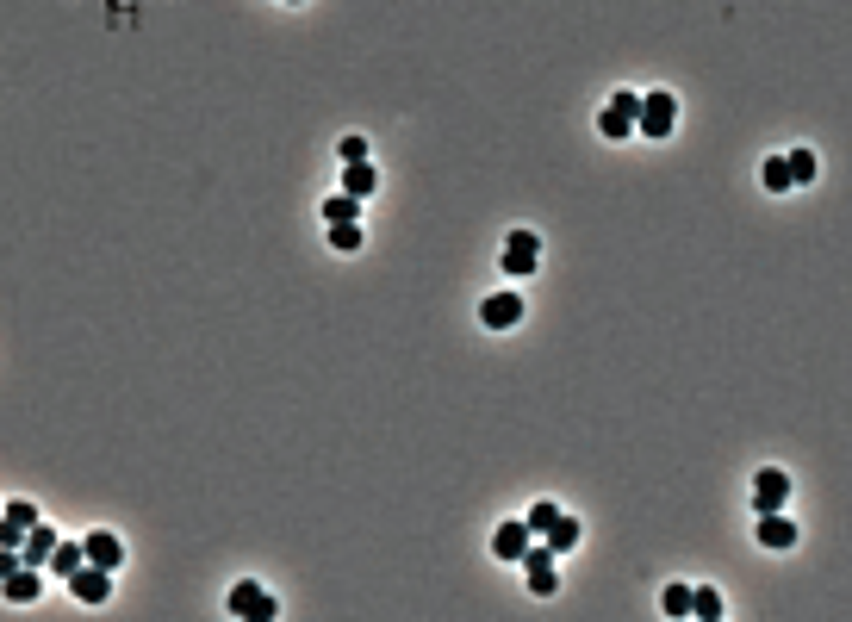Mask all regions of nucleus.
Here are the masks:
<instances>
[{
    "label": "nucleus",
    "instance_id": "nucleus-15",
    "mask_svg": "<svg viewBox=\"0 0 852 622\" xmlns=\"http://www.w3.org/2000/svg\"><path fill=\"white\" fill-rule=\"evenodd\" d=\"M579 535H585L579 517H554L548 535H542V548H548V554H566V548H579Z\"/></svg>",
    "mask_w": 852,
    "mask_h": 622
},
{
    "label": "nucleus",
    "instance_id": "nucleus-7",
    "mask_svg": "<svg viewBox=\"0 0 852 622\" xmlns=\"http://www.w3.org/2000/svg\"><path fill=\"white\" fill-rule=\"evenodd\" d=\"M535 262H542V243H535V231H510V237H504V268H510V274H535Z\"/></svg>",
    "mask_w": 852,
    "mask_h": 622
},
{
    "label": "nucleus",
    "instance_id": "nucleus-3",
    "mask_svg": "<svg viewBox=\"0 0 852 622\" xmlns=\"http://www.w3.org/2000/svg\"><path fill=\"white\" fill-rule=\"evenodd\" d=\"M69 591H75L81 604H106V598H112V573L94 567V560H81V567L69 573Z\"/></svg>",
    "mask_w": 852,
    "mask_h": 622
},
{
    "label": "nucleus",
    "instance_id": "nucleus-12",
    "mask_svg": "<svg viewBox=\"0 0 852 622\" xmlns=\"http://www.w3.org/2000/svg\"><path fill=\"white\" fill-rule=\"evenodd\" d=\"M0 591H7L13 604H32L38 591H44V567H19V573H7V579H0Z\"/></svg>",
    "mask_w": 852,
    "mask_h": 622
},
{
    "label": "nucleus",
    "instance_id": "nucleus-22",
    "mask_svg": "<svg viewBox=\"0 0 852 622\" xmlns=\"http://www.w3.org/2000/svg\"><path fill=\"white\" fill-rule=\"evenodd\" d=\"M660 610L666 616H691V585H666L660 591Z\"/></svg>",
    "mask_w": 852,
    "mask_h": 622
},
{
    "label": "nucleus",
    "instance_id": "nucleus-13",
    "mask_svg": "<svg viewBox=\"0 0 852 622\" xmlns=\"http://www.w3.org/2000/svg\"><path fill=\"white\" fill-rule=\"evenodd\" d=\"M50 548H56V529L32 523V529H25V548H19V560H25V567H50Z\"/></svg>",
    "mask_w": 852,
    "mask_h": 622
},
{
    "label": "nucleus",
    "instance_id": "nucleus-14",
    "mask_svg": "<svg viewBox=\"0 0 852 622\" xmlns=\"http://www.w3.org/2000/svg\"><path fill=\"white\" fill-rule=\"evenodd\" d=\"M81 548H88V560H94V567H106V573H112V567L125 560V542H119V535H106V529H94V535H88Z\"/></svg>",
    "mask_w": 852,
    "mask_h": 622
},
{
    "label": "nucleus",
    "instance_id": "nucleus-27",
    "mask_svg": "<svg viewBox=\"0 0 852 622\" xmlns=\"http://www.w3.org/2000/svg\"><path fill=\"white\" fill-rule=\"evenodd\" d=\"M293 7H299V0H293Z\"/></svg>",
    "mask_w": 852,
    "mask_h": 622
},
{
    "label": "nucleus",
    "instance_id": "nucleus-23",
    "mask_svg": "<svg viewBox=\"0 0 852 622\" xmlns=\"http://www.w3.org/2000/svg\"><path fill=\"white\" fill-rule=\"evenodd\" d=\"M784 168H790V181H797V187L815 181V156L809 150H784Z\"/></svg>",
    "mask_w": 852,
    "mask_h": 622
},
{
    "label": "nucleus",
    "instance_id": "nucleus-9",
    "mask_svg": "<svg viewBox=\"0 0 852 622\" xmlns=\"http://www.w3.org/2000/svg\"><path fill=\"white\" fill-rule=\"evenodd\" d=\"M635 106H641V94H610V106H604V137H635Z\"/></svg>",
    "mask_w": 852,
    "mask_h": 622
},
{
    "label": "nucleus",
    "instance_id": "nucleus-5",
    "mask_svg": "<svg viewBox=\"0 0 852 622\" xmlns=\"http://www.w3.org/2000/svg\"><path fill=\"white\" fill-rule=\"evenodd\" d=\"M274 610H280V604H274V598H268V591L255 585V579H243V585L231 591V616H243V622H268Z\"/></svg>",
    "mask_w": 852,
    "mask_h": 622
},
{
    "label": "nucleus",
    "instance_id": "nucleus-26",
    "mask_svg": "<svg viewBox=\"0 0 852 622\" xmlns=\"http://www.w3.org/2000/svg\"><path fill=\"white\" fill-rule=\"evenodd\" d=\"M19 567H25V560H19V548H0V579H7V573H19Z\"/></svg>",
    "mask_w": 852,
    "mask_h": 622
},
{
    "label": "nucleus",
    "instance_id": "nucleus-20",
    "mask_svg": "<svg viewBox=\"0 0 852 622\" xmlns=\"http://www.w3.org/2000/svg\"><path fill=\"white\" fill-rule=\"evenodd\" d=\"M759 181H765V193H790V187H797V181H790V168H784V156L765 162V168H759Z\"/></svg>",
    "mask_w": 852,
    "mask_h": 622
},
{
    "label": "nucleus",
    "instance_id": "nucleus-21",
    "mask_svg": "<svg viewBox=\"0 0 852 622\" xmlns=\"http://www.w3.org/2000/svg\"><path fill=\"white\" fill-rule=\"evenodd\" d=\"M554 517H560V511H554V498H535V504H529V517H523V529H529V535H548V523H554Z\"/></svg>",
    "mask_w": 852,
    "mask_h": 622
},
{
    "label": "nucleus",
    "instance_id": "nucleus-16",
    "mask_svg": "<svg viewBox=\"0 0 852 622\" xmlns=\"http://www.w3.org/2000/svg\"><path fill=\"white\" fill-rule=\"evenodd\" d=\"M81 560H88V548H81V542H56V548H50V567H44V573H56V579H69V573L81 567Z\"/></svg>",
    "mask_w": 852,
    "mask_h": 622
},
{
    "label": "nucleus",
    "instance_id": "nucleus-25",
    "mask_svg": "<svg viewBox=\"0 0 852 622\" xmlns=\"http://www.w3.org/2000/svg\"><path fill=\"white\" fill-rule=\"evenodd\" d=\"M336 156H343V162H367V137H343V144H336Z\"/></svg>",
    "mask_w": 852,
    "mask_h": 622
},
{
    "label": "nucleus",
    "instance_id": "nucleus-24",
    "mask_svg": "<svg viewBox=\"0 0 852 622\" xmlns=\"http://www.w3.org/2000/svg\"><path fill=\"white\" fill-rule=\"evenodd\" d=\"M330 249H343V256L361 249V224H330Z\"/></svg>",
    "mask_w": 852,
    "mask_h": 622
},
{
    "label": "nucleus",
    "instance_id": "nucleus-11",
    "mask_svg": "<svg viewBox=\"0 0 852 622\" xmlns=\"http://www.w3.org/2000/svg\"><path fill=\"white\" fill-rule=\"evenodd\" d=\"M529 542H535V535H529L523 523H498V535H492V554H498V560H523V554H529Z\"/></svg>",
    "mask_w": 852,
    "mask_h": 622
},
{
    "label": "nucleus",
    "instance_id": "nucleus-2",
    "mask_svg": "<svg viewBox=\"0 0 852 622\" xmlns=\"http://www.w3.org/2000/svg\"><path fill=\"white\" fill-rule=\"evenodd\" d=\"M523 579H529V591H535V598H554V585H560V567H554V554L529 542V554H523Z\"/></svg>",
    "mask_w": 852,
    "mask_h": 622
},
{
    "label": "nucleus",
    "instance_id": "nucleus-10",
    "mask_svg": "<svg viewBox=\"0 0 852 622\" xmlns=\"http://www.w3.org/2000/svg\"><path fill=\"white\" fill-rule=\"evenodd\" d=\"M759 548H772V554L797 548V523H790L784 511H759Z\"/></svg>",
    "mask_w": 852,
    "mask_h": 622
},
{
    "label": "nucleus",
    "instance_id": "nucleus-19",
    "mask_svg": "<svg viewBox=\"0 0 852 622\" xmlns=\"http://www.w3.org/2000/svg\"><path fill=\"white\" fill-rule=\"evenodd\" d=\"M324 218H330V224H355V218H361V200H355V193H336V200H324Z\"/></svg>",
    "mask_w": 852,
    "mask_h": 622
},
{
    "label": "nucleus",
    "instance_id": "nucleus-4",
    "mask_svg": "<svg viewBox=\"0 0 852 622\" xmlns=\"http://www.w3.org/2000/svg\"><path fill=\"white\" fill-rule=\"evenodd\" d=\"M38 523V504L32 498H13L7 511H0V548H25V529Z\"/></svg>",
    "mask_w": 852,
    "mask_h": 622
},
{
    "label": "nucleus",
    "instance_id": "nucleus-1",
    "mask_svg": "<svg viewBox=\"0 0 852 622\" xmlns=\"http://www.w3.org/2000/svg\"><path fill=\"white\" fill-rule=\"evenodd\" d=\"M672 125H678V100H672L666 88L641 94V106H635V131H641V137H672Z\"/></svg>",
    "mask_w": 852,
    "mask_h": 622
},
{
    "label": "nucleus",
    "instance_id": "nucleus-17",
    "mask_svg": "<svg viewBox=\"0 0 852 622\" xmlns=\"http://www.w3.org/2000/svg\"><path fill=\"white\" fill-rule=\"evenodd\" d=\"M380 187V175L367 162H343V193H355V200H367V193Z\"/></svg>",
    "mask_w": 852,
    "mask_h": 622
},
{
    "label": "nucleus",
    "instance_id": "nucleus-8",
    "mask_svg": "<svg viewBox=\"0 0 852 622\" xmlns=\"http://www.w3.org/2000/svg\"><path fill=\"white\" fill-rule=\"evenodd\" d=\"M479 324L486 330H517L523 324V299L517 293H492L486 305H479Z\"/></svg>",
    "mask_w": 852,
    "mask_h": 622
},
{
    "label": "nucleus",
    "instance_id": "nucleus-18",
    "mask_svg": "<svg viewBox=\"0 0 852 622\" xmlns=\"http://www.w3.org/2000/svg\"><path fill=\"white\" fill-rule=\"evenodd\" d=\"M691 616L716 622V616H722V591H709V585H691Z\"/></svg>",
    "mask_w": 852,
    "mask_h": 622
},
{
    "label": "nucleus",
    "instance_id": "nucleus-6",
    "mask_svg": "<svg viewBox=\"0 0 852 622\" xmlns=\"http://www.w3.org/2000/svg\"><path fill=\"white\" fill-rule=\"evenodd\" d=\"M784 498H790V473L759 467V479H753V511H784Z\"/></svg>",
    "mask_w": 852,
    "mask_h": 622
}]
</instances>
